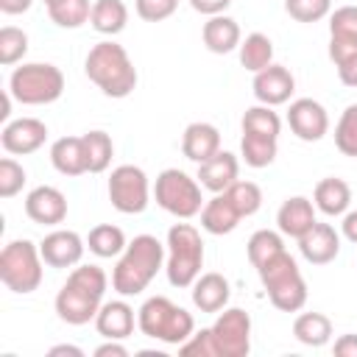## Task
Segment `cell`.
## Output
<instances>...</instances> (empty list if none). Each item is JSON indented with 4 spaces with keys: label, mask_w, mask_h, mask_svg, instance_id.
<instances>
[{
    "label": "cell",
    "mask_w": 357,
    "mask_h": 357,
    "mask_svg": "<svg viewBox=\"0 0 357 357\" xmlns=\"http://www.w3.org/2000/svg\"><path fill=\"white\" fill-rule=\"evenodd\" d=\"M109 287V276L100 265H78L70 271L67 282L56 293V315L70 326H84L95 321L103 296Z\"/></svg>",
    "instance_id": "1"
},
{
    "label": "cell",
    "mask_w": 357,
    "mask_h": 357,
    "mask_svg": "<svg viewBox=\"0 0 357 357\" xmlns=\"http://www.w3.org/2000/svg\"><path fill=\"white\" fill-rule=\"evenodd\" d=\"M165 257H167V248L153 234H137L126 245V251L120 254L112 271V287L126 298L139 296L153 282V276L165 268Z\"/></svg>",
    "instance_id": "2"
},
{
    "label": "cell",
    "mask_w": 357,
    "mask_h": 357,
    "mask_svg": "<svg viewBox=\"0 0 357 357\" xmlns=\"http://www.w3.org/2000/svg\"><path fill=\"white\" fill-rule=\"evenodd\" d=\"M86 78L106 95V98H128L137 89V67L123 45L103 39L89 47L84 59Z\"/></svg>",
    "instance_id": "3"
},
{
    "label": "cell",
    "mask_w": 357,
    "mask_h": 357,
    "mask_svg": "<svg viewBox=\"0 0 357 357\" xmlns=\"http://www.w3.org/2000/svg\"><path fill=\"white\" fill-rule=\"evenodd\" d=\"M259 282L271 298V304L282 312H298L307 304V282L298 271V262L284 251L271 257L265 265L257 268Z\"/></svg>",
    "instance_id": "4"
},
{
    "label": "cell",
    "mask_w": 357,
    "mask_h": 357,
    "mask_svg": "<svg viewBox=\"0 0 357 357\" xmlns=\"http://www.w3.org/2000/svg\"><path fill=\"white\" fill-rule=\"evenodd\" d=\"M165 273L173 287H192L204 268V240L192 223H173L167 231Z\"/></svg>",
    "instance_id": "5"
},
{
    "label": "cell",
    "mask_w": 357,
    "mask_h": 357,
    "mask_svg": "<svg viewBox=\"0 0 357 357\" xmlns=\"http://www.w3.org/2000/svg\"><path fill=\"white\" fill-rule=\"evenodd\" d=\"M137 326L142 335L162 340L167 346H181L192 332H195V321L192 315L173 304L167 296H151L142 301V307L137 310Z\"/></svg>",
    "instance_id": "6"
},
{
    "label": "cell",
    "mask_w": 357,
    "mask_h": 357,
    "mask_svg": "<svg viewBox=\"0 0 357 357\" xmlns=\"http://www.w3.org/2000/svg\"><path fill=\"white\" fill-rule=\"evenodd\" d=\"M8 92L22 106H45L61 98L64 75L50 61H28L22 67H14L8 78Z\"/></svg>",
    "instance_id": "7"
},
{
    "label": "cell",
    "mask_w": 357,
    "mask_h": 357,
    "mask_svg": "<svg viewBox=\"0 0 357 357\" xmlns=\"http://www.w3.org/2000/svg\"><path fill=\"white\" fill-rule=\"evenodd\" d=\"M42 251L31 240H11L0 251V282L20 296L33 293L42 284Z\"/></svg>",
    "instance_id": "8"
},
{
    "label": "cell",
    "mask_w": 357,
    "mask_h": 357,
    "mask_svg": "<svg viewBox=\"0 0 357 357\" xmlns=\"http://www.w3.org/2000/svg\"><path fill=\"white\" fill-rule=\"evenodd\" d=\"M153 198L165 212L181 218V220H190V218L201 215V209L206 204L204 195H201V181H195L192 176H187L178 167H167L156 176Z\"/></svg>",
    "instance_id": "9"
},
{
    "label": "cell",
    "mask_w": 357,
    "mask_h": 357,
    "mask_svg": "<svg viewBox=\"0 0 357 357\" xmlns=\"http://www.w3.org/2000/svg\"><path fill=\"white\" fill-rule=\"evenodd\" d=\"M109 201L123 215H139L145 212L151 201V184L142 167L137 165H120L109 176Z\"/></svg>",
    "instance_id": "10"
},
{
    "label": "cell",
    "mask_w": 357,
    "mask_h": 357,
    "mask_svg": "<svg viewBox=\"0 0 357 357\" xmlns=\"http://www.w3.org/2000/svg\"><path fill=\"white\" fill-rule=\"evenodd\" d=\"M209 329L218 346V357H245L251 351V315L245 310L223 307Z\"/></svg>",
    "instance_id": "11"
},
{
    "label": "cell",
    "mask_w": 357,
    "mask_h": 357,
    "mask_svg": "<svg viewBox=\"0 0 357 357\" xmlns=\"http://www.w3.org/2000/svg\"><path fill=\"white\" fill-rule=\"evenodd\" d=\"M287 126L301 142H318L329 131V114L326 109L312 98H296L287 109Z\"/></svg>",
    "instance_id": "12"
},
{
    "label": "cell",
    "mask_w": 357,
    "mask_h": 357,
    "mask_svg": "<svg viewBox=\"0 0 357 357\" xmlns=\"http://www.w3.org/2000/svg\"><path fill=\"white\" fill-rule=\"evenodd\" d=\"M47 139V126L36 117H20V120H8L0 131V145L6 148V153L14 156H28L36 153Z\"/></svg>",
    "instance_id": "13"
},
{
    "label": "cell",
    "mask_w": 357,
    "mask_h": 357,
    "mask_svg": "<svg viewBox=\"0 0 357 357\" xmlns=\"http://www.w3.org/2000/svg\"><path fill=\"white\" fill-rule=\"evenodd\" d=\"M84 248H86L84 237L78 231H73V229H53L39 243L42 259L50 268H73V265H78L81 257H84Z\"/></svg>",
    "instance_id": "14"
},
{
    "label": "cell",
    "mask_w": 357,
    "mask_h": 357,
    "mask_svg": "<svg viewBox=\"0 0 357 357\" xmlns=\"http://www.w3.org/2000/svg\"><path fill=\"white\" fill-rule=\"evenodd\" d=\"M251 89H254V98H257L259 103H265V106H282V103H287V100L293 98V92H296V78H293V73H290L287 67H282V64H268L265 70L254 73Z\"/></svg>",
    "instance_id": "15"
},
{
    "label": "cell",
    "mask_w": 357,
    "mask_h": 357,
    "mask_svg": "<svg viewBox=\"0 0 357 357\" xmlns=\"http://www.w3.org/2000/svg\"><path fill=\"white\" fill-rule=\"evenodd\" d=\"M25 215L39 226H59L67 218V198L50 184H39L25 195Z\"/></svg>",
    "instance_id": "16"
},
{
    "label": "cell",
    "mask_w": 357,
    "mask_h": 357,
    "mask_svg": "<svg viewBox=\"0 0 357 357\" xmlns=\"http://www.w3.org/2000/svg\"><path fill=\"white\" fill-rule=\"evenodd\" d=\"M298 251L310 265H329L340 254V234L332 223H312L298 237Z\"/></svg>",
    "instance_id": "17"
},
{
    "label": "cell",
    "mask_w": 357,
    "mask_h": 357,
    "mask_svg": "<svg viewBox=\"0 0 357 357\" xmlns=\"http://www.w3.org/2000/svg\"><path fill=\"white\" fill-rule=\"evenodd\" d=\"M134 307L123 298H112V301H103L98 315H95V329L98 335H103L106 340H126L131 332H134Z\"/></svg>",
    "instance_id": "18"
},
{
    "label": "cell",
    "mask_w": 357,
    "mask_h": 357,
    "mask_svg": "<svg viewBox=\"0 0 357 357\" xmlns=\"http://www.w3.org/2000/svg\"><path fill=\"white\" fill-rule=\"evenodd\" d=\"M237 173H240V162L229 151H218L215 156L198 165V181L209 192H226L237 181Z\"/></svg>",
    "instance_id": "19"
},
{
    "label": "cell",
    "mask_w": 357,
    "mask_h": 357,
    "mask_svg": "<svg viewBox=\"0 0 357 357\" xmlns=\"http://www.w3.org/2000/svg\"><path fill=\"white\" fill-rule=\"evenodd\" d=\"M220 151V131L212 123H190L181 134V153L201 165Z\"/></svg>",
    "instance_id": "20"
},
{
    "label": "cell",
    "mask_w": 357,
    "mask_h": 357,
    "mask_svg": "<svg viewBox=\"0 0 357 357\" xmlns=\"http://www.w3.org/2000/svg\"><path fill=\"white\" fill-rule=\"evenodd\" d=\"M240 220L243 215L229 198V192H215V198H209L201 209V229L209 234H229L237 229Z\"/></svg>",
    "instance_id": "21"
},
{
    "label": "cell",
    "mask_w": 357,
    "mask_h": 357,
    "mask_svg": "<svg viewBox=\"0 0 357 357\" xmlns=\"http://www.w3.org/2000/svg\"><path fill=\"white\" fill-rule=\"evenodd\" d=\"M201 39H204V45H206L209 53L223 56V53H231V50L240 47L243 33H240L237 20H231V17H226V14H215V17H209V20L204 22Z\"/></svg>",
    "instance_id": "22"
},
{
    "label": "cell",
    "mask_w": 357,
    "mask_h": 357,
    "mask_svg": "<svg viewBox=\"0 0 357 357\" xmlns=\"http://www.w3.org/2000/svg\"><path fill=\"white\" fill-rule=\"evenodd\" d=\"M312 223H315V204H312L310 198H304V195L287 198V201L279 206V212H276V226H279V231H282L284 237H293V240H298Z\"/></svg>",
    "instance_id": "23"
},
{
    "label": "cell",
    "mask_w": 357,
    "mask_h": 357,
    "mask_svg": "<svg viewBox=\"0 0 357 357\" xmlns=\"http://www.w3.org/2000/svg\"><path fill=\"white\" fill-rule=\"evenodd\" d=\"M229 296H231V284L223 273H215V271L201 273L192 282V304L201 312H220L229 304Z\"/></svg>",
    "instance_id": "24"
},
{
    "label": "cell",
    "mask_w": 357,
    "mask_h": 357,
    "mask_svg": "<svg viewBox=\"0 0 357 357\" xmlns=\"http://www.w3.org/2000/svg\"><path fill=\"white\" fill-rule=\"evenodd\" d=\"M50 162L61 176H81L89 173L86 165V145L84 137H61L50 145Z\"/></svg>",
    "instance_id": "25"
},
{
    "label": "cell",
    "mask_w": 357,
    "mask_h": 357,
    "mask_svg": "<svg viewBox=\"0 0 357 357\" xmlns=\"http://www.w3.org/2000/svg\"><path fill=\"white\" fill-rule=\"evenodd\" d=\"M312 201H315V209H321L326 218L346 215L349 212V204H351V187L343 178H337V176L321 178L315 184Z\"/></svg>",
    "instance_id": "26"
},
{
    "label": "cell",
    "mask_w": 357,
    "mask_h": 357,
    "mask_svg": "<svg viewBox=\"0 0 357 357\" xmlns=\"http://www.w3.org/2000/svg\"><path fill=\"white\" fill-rule=\"evenodd\" d=\"M89 25L103 36H117L128 25V6L123 0H95Z\"/></svg>",
    "instance_id": "27"
},
{
    "label": "cell",
    "mask_w": 357,
    "mask_h": 357,
    "mask_svg": "<svg viewBox=\"0 0 357 357\" xmlns=\"http://www.w3.org/2000/svg\"><path fill=\"white\" fill-rule=\"evenodd\" d=\"M293 335H296L298 343L321 349L332 340V321L324 312H301L293 321Z\"/></svg>",
    "instance_id": "28"
},
{
    "label": "cell",
    "mask_w": 357,
    "mask_h": 357,
    "mask_svg": "<svg viewBox=\"0 0 357 357\" xmlns=\"http://www.w3.org/2000/svg\"><path fill=\"white\" fill-rule=\"evenodd\" d=\"M126 245H128V240H126L123 229H120V226H114V223H100V226L89 229L86 248H89L95 257H100V259L120 257V254L126 251Z\"/></svg>",
    "instance_id": "29"
},
{
    "label": "cell",
    "mask_w": 357,
    "mask_h": 357,
    "mask_svg": "<svg viewBox=\"0 0 357 357\" xmlns=\"http://www.w3.org/2000/svg\"><path fill=\"white\" fill-rule=\"evenodd\" d=\"M237 53H240V64L248 70V73H259V70H265L268 64H273V42L265 36V33H248L243 42H240V47H237Z\"/></svg>",
    "instance_id": "30"
},
{
    "label": "cell",
    "mask_w": 357,
    "mask_h": 357,
    "mask_svg": "<svg viewBox=\"0 0 357 357\" xmlns=\"http://www.w3.org/2000/svg\"><path fill=\"white\" fill-rule=\"evenodd\" d=\"M279 139L262 134H243L240 137V156L248 167H268L276 159Z\"/></svg>",
    "instance_id": "31"
},
{
    "label": "cell",
    "mask_w": 357,
    "mask_h": 357,
    "mask_svg": "<svg viewBox=\"0 0 357 357\" xmlns=\"http://www.w3.org/2000/svg\"><path fill=\"white\" fill-rule=\"evenodd\" d=\"M240 128H243V134H262V137H276V139H279L282 120H279V114L273 112V106L257 103V106L245 109V114H243V120H240Z\"/></svg>",
    "instance_id": "32"
},
{
    "label": "cell",
    "mask_w": 357,
    "mask_h": 357,
    "mask_svg": "<svg viewBox=\"0 0 357 357\" xmlns=\"http://www.w3.org/2000/svg\"><path fill=\"white\" fill-rule=\"evenodd\" d=\"M279 251H284V240H282V231H273V229H259L245 243V254H248V262L254 268L265 265Z\"/></svg>",
    "instance_id": "33"
},
{
    "label": "cell",
    "mask_w": 357,
    "mask_h": 357,
    "mask_svg": "<svg viewBox=\"0 0 357 357\" xmlns=\"http://www.w3.org/2000/svg\"><path fill=\"white\" fill-rule=\"evenodd\" d=\"M47 14L59 28H70L73 31V28H81L84 22H89L92 3L89 0H53L47 6Z\"/></svg>",
    "instance_id": "34"
},
{
    "label": "cell",
    "mask_w": 357,
    "mask_h": 357,
    "mask_svg": "<svg viewBox=\"0 0 357 357\" xmlns=\"http://www.w3.org/2000/svg\"><path fill=\"white\" fill-rule=\"evenodd\" d=\"M84 145H86V165L89 173H103L112 165L114 156V142L106 131H86L84 134Z\"/></svg>",
    "instance_id": "35"
},
{
    "label": "cell",
    "mask_w": 357,
    "mask_h": 357,
    "mask_svg": "<svg viewBox=\"0 0 357 357\" xmlns=\"http://www.w3.org/2000/svg\"><path fill=\"white\" fill-rule=\"evenodd\" d=\"M335 148L343 156H354L357 159V103L346 106L337 126H335Z\"/></svg>",
    "instance_id": "36"
},
{
    "label": "cell",
    "mask_w": 357,
    "mask_h": 357,
    "mask_svg": "<svg viewBox=\"0 0 357 357\" xmlns=\"http://www.w3.org/2000/svg\"><path fill=\"white\" fill-rule=\"evenodd\" d=\"M329 39L357 45V6H340L329 14Z\"/></svg>",
    "instance_id": "37"
},
{
    "label": "cell",
    "mask_w": 357,
    "mask_h": 357,
    "mask_svg": "<svg viewBox=\"0 0 357 357\" xmlns=\"http://www.w3.org/2000/svg\"><path fill=\"white\" fill-rule=\"evenodd\" d=\"M25 53H28V33L22 28H14V25L0 28V64L11 67Z\"/></svg>",
    "instance_id": "38"
},
{
    "label": "cell",
    "mask_w": 357,
    "mask_h": 357,
    "mask_svg": "<svg viewBox=\"0 0 357 357\" xmlns=\"http://www.w3.org/2000/svg\"><path fill=\"white\" fill-rule=\"evenodd\" d=\"M226 192H229V198L234 201V206L240 209L243 218L254 215V212L262 206V190H259L254 181H240V178H237Z\"/></svg>",
    "instance_id": "39"
},
{
    "label": "cell",
    "mask_w": 357,
    "mask_h": 357,
    "mask_svg": "<svg viewBox=\"0 0 357 357\" xmlns=\"http://www.w3.org/2000/svg\"><path fill=\"white\" fill-rule=\"evenodd\" d=\"M284 11L296 22H318L332 14V0H284Z\"/></svg>",
    "instance_id": "40"
},
{
    "label": "cell",
    "mask_w": 357,
    "mask_h": 357,
    "mask_svg": "<svg viewBox=\"0 0 357 357\" xmlns=\"http://www.w3.org/2000/svg\"><path fill=\"white\" fill-rule=\"evenodd\" d=\"M25 181H28L25 167L17 159L3 156L0 159V198H14L25 187Z\"/></svg>",
    "instance_id": "41"
},
{
    "label": "cell",
    "mask_w": 357,
    "mask_h": 357,
    "mask_svg": "<svg viewBox=\"0 0 357 357\" xmlns=\"http://www.w3.org/2000/svg\"><path fill=\"white\" fill-rule=\"evenodd\" d=\"M178 8V0H134V11L145 22H162L173 17Z\"/></svg>",
    "instance_id": "42"
},
{
    "label": "cell",
    "mask_w": 357,
    "mask_h": 357,
    "mask_svg": "<svg viewBox=\"0 0 357 357\" xmlns=\"http://www.w3.org/2000/svg\"><path fill=\"white\" fill-rule=\"evenodd\" d=\"M178 354H184V357H218V346H215V340H212V329L192 332V335L178 346Z\"/></svg>",
    "instance_id": "43"
},
{
    "label": "cell",
    "mask_w": 357,
    "mask_h": 357,
    "mask_svg": "<svg viewBox=\"0 0 357 357\" xmlns=\"http://www.w3.org/2000/svg\"><path fill=\"white\" fill-rule=\"evenodd\" d=\"M335 67H337V78H340L346 86H357V53L346 56V59L337 61Z\"/></svg>",
    "instance_id": "44"
},
{
    "label": "cell",
    "mask_w": 357,
    "mask_h": 357,
    "mask_svg": "<svg viewBox=\"0 0 357 357\" xmlns=\"http://www.w3.org/2000/svg\"><path fill=\"white\" fill-rule=\"evenodd\" d=\"M190 6L204 17H215V14H223L231 6V0H190Z\"/></svg>",
    "instance_id": "45"
},
{
    "label": "cell",
    "mask_w": 357,
    "mask_h": 357,
    "mask_svg": "<svg viewBox=\"0 0 357 357\" xmlns=\"http://www.w3.org/2000/svg\"><path fill=\"white\" fill-rule=\"evenodd\" d=\"M335 354L337 357H357V335H340L335 340Z\"/></svg>",
    "instance_id": "46"
},
{
    "label": "cell",
    "mask_w": 357,
    "mask_h": 357,
    "mask_svg": "<svg viewBox=\"0 0 357 357\" xmlns=\"http://www.w3.org/2000/svg\"><path fill=\"white\" fill-rule=\"evenodd\" d=\"M95 357H128V349L120 340H106L95 349Z\"/></svg>",
    "instance_id": "47"
},
{
    "label": "cell",
    "mask_w": 357,
    "mask_h": 357,
    "mask_svg": "<svg viewBox=\"0 0 357 357\" xmlns=\"http://www.w3.org/2000/svg\"><path fill=\"white\" fill-rule=\"evenodd\" d=\"M340 234H343L349 243H354V245H357V209H351V212H346V215H343Z\"/></svg>",
    "instance_id": "48"
},
{
    "label": "cell",
    "mask_w": 357,
    "mask_h": 357,
    "mask_svg": "<svg viewBox=\"0 0 357 357\" xmlns=\"http://www.w3.org/2000/svg\"><path fill=\"white\" fill-rule=\"evenodd\" d=\"M31 6H33V0H0L3 14H25Z\"/></svg>",
    "instance_id": "49"
},
{
    "label": "cell",
    "mask_w": 357,
    "mask_h": 357,
    "mask_svg": "<svg viewBox=\"0 0 357 357\" xmlns=\"http://www.w3.org/2000/svg\"><path fill=\"white\" fill-rule=\"evenodd\" d=\"M50 357H59V354H73V357H84V351L78 349V346H70V343H61V346H53L50 351H47Z\"/></svg>",
    "instance_id": "50"
},
{
    "label": "cell",
    "mask_w": 357,
    "mask_h": 357,
    "mask_svg": "<svg viewBox=\"0 0 357 357\" xmlns=\"http://www.w3.org/2000/svg\"><path fill=\"white\" fill-rule=\"evenodd\" d=\"M42 3H45V6H50V3H53V0H42Z\"/></svg>",
    "instance_id": "51"
}]
</instances>
